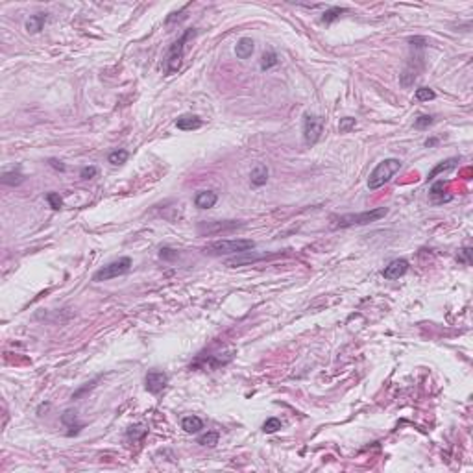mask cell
<instances>
[{"instance_id":"cell-1","label":"cell","mask_w":473,"mask_h":473,"mask_svg":"<svg viewBox=\"0 0 473 473\" xmlns=\"http://www.w3.org/2000/svg\"><path fill=\"white\" fill-rule=\"evenodd\" d=\"M386 214H388V207H377V209H372V211L355 212V214H342V216L333 218L331 228L333 230H338V228L342 230V228H353V226H368L377 222V220L384 218Z\"/></svg>"},{"instance_id":"cell-2","label":"cell","mask_w":473,"mask_h":473,"mask_svg":"<svg viewBox=\"0 0 473 473\" xmlns=\"http://www.w3.org/2000/svg\"><path fill=\"white\" fill-rule=\"evenodd\" d=\"M403 166L400 159L396 158H388V159H382L381 163L377 164L376 168L370 172V178H368V188L370 190H377V188L384 187L386 183L392 180V178L398 174Z\"/></svg>"},{"instance_id":"cell-3","label":"cell","mask_w":473,"mask_h":473,"mask_svg":"<svg viewBox=\"0 0 473 473\" xmlns=\"http://www.w3.org/2000/svg\"><path fill=\"white\" fill-rule=\"evenodd\" d=\"M196 36V30L194 28H188V30H185V34H183L178 41L172 42V46L168 48V52H166V58H164V72H166V76H170V74L178 72L180 68H182V63H183V54H185V42L190 39V37Z\"/></svg>"},{"instance_id":"cell-4","label":"cell","mask_w":473,"mask_h":473,"mask_svg":"<svg viewBox=\"0 0 473 473\" xmlns=\"http://www.w3.org/2000/svg\"><path fill=\"white\" fill-rule=\"evenodd\" d=\"M255 248V242L250 238H235V240H216L207 244L204 252L207 255H238Z\"/></svg>"},{"instance_id":"cell-5","label":"cell","mask_w":473,"mask_h":473,"mask_svg":"<svg viewBox=\"0 0 473 473\" xmlns=\"http://www.w3.org/2000/svg\"><path fill=\"white\" fill-rule=\"evenodd\" d=\"M130 268H132V259H130V257H120V259H116V261L100 268V270L92 276V281H96V283H100V281H110V279H115L118 278V276L128 274Z\"/></svg>"},{"instance_id":"cell-6","label":"cell","mask_w":473,"mask_h":473,"mask_svg":"<svg viewBox=\"0 0 473 473\" xmlns=\"http://www.w3.org/2000/svg\"><path fill=\"white\" fill-rule=\"evenodd\" d=\"M324 134V118L312 113L304 115V142L307 146H312L320 140Z\"/></svg>"},{"instance_id":"cell-7","label":"cell","mask_w":473,"mask_h":473,"mask_svg":"<svg viewBox=\"0 0 473 473\" xmlns=\"http://www.w3.org/2000/svg\"><path fill=\"white\" fill-rule=\"evenodd\" d=\"M168 384V376L161 370H152L148 372L144 377V388L150 392V394H159L163 392Z\"/></svg>"},{"instance_id":"cell-8","label":"cell","mask_w":473,"mask_h":473,"mask_svg":"<svg viewBox=\"0 0 473 473\" xmlns=\"http://www.w3.org/2000/svg\"><path fill=\"white\" fill-rule=\"evenodd\" d=\"M242 222H235V220H226V222H202L198 226V233L200 235H216L220 231H231L235 228H240Z\"/></svg>"},{"instance_id":"cell-9","label":"cell","mask_w":473,"mask_h":473,"mask_svg":"<svg viewBox=\"0 0 473 473\" xmlns=\"http://www.w3.org/2000/svg\"><path fill=\"white\" fill-rule=\"evenodd\" d=\"M278 254H262V255H255L252 252H244V254L235 255L233 259H228L226 264L228 266H242V264H252V262L262 261V259H268V257H276Z\"/></svg>"},{"instance_id":"cell-10","label":"cell","mask_w":473,"mask_h":473,"mask_svg":"<svg viewBox=\"0 0 473 473\" xmlns=\"http://www.w3.org/2000/svg\"><path fill=\"white\" fill-rule=\"evenodd\" d=\"M406 270H408V261L405 259H394V261L388 262V266H384L382 270V278L384 279H400L401 276H405Z\"/></svg>"},{"instance_id":"cell-11","label":"cell","mask_w":473,"mask_h":473,"mask_svg":"<svg viewBox=\"0 0 473 473\" xmlns=\"http://www.w3.org/2000/svg\"><path fill=\"white\" fill-rule=\"evenodd\" d=\"M61 424L68 429L67 431L68 436H74V434H78V432L84 429V424L78 422V414L74 412V410H65L63 416H61Z\"/></svg>"},{"instance_id":"cell-12","label":"cell","mask_w":473,"mask_h":473,"mask_svg":"<svg viewBox=\"0 0 473 473\" xmlns=\"http://www.w3.org/2000/svg\"><path fill=\"white\" fill-rule=\"evenodd\" d=\"M202 118L198 115H192V113H185V115L178 116L176 118V128L178 130H183V132H192V130H198L202 128Z\"/></svg>"},{"instance_id":"cell-13","label":"cell","mask_w":473,"mask_h":473,"mask_svg":"<svg viewBox=\"0 0 473 473\" xmlns=\"http://www.w3.org/2000/svg\"><path fill=\"white\" fill-rule=\"evenodd\" d=\"M218 202V194L214 190H200L194 198V206L198 209H211Z\"/></svg>"},{"instance_id":"cell-14","label":"cell","mask_w":473,"mask_h":473,"mask_svg":"<svg viewBox=\"0 0 473 473\" xmlns=\"http://www.w3.org/2000/svg\"><path fill=\"white\" fill-rule=\"evenodd\" d=\"M254 50H255V42L252 37H240V39L236 41L235 54L238 60H248L250 56L254 54Z\"/></svg>"},{"instance_id":"cell-15","label":"cell","mask_w":473,"mask_h":473,"mask_svg":"<svg viewBox=\"0 0 473 473\" xmlns=\"http://www.w3.org/2000/svg\"><path fill=\"white\" fill-rule=\"evenodd\" d=\"M268 176H270L268 166L266 164L259 163V164H255V168L252 170V174H250V182H252L254 187H262V185H266Z\"/></svg>"},{"instance_id":"cell-16","label":"cell","mask_w":473,"mask_h":473,"mask_svg":"<svg viewBox=\"0 0 473 473\" xmlns=\"http://www.w3.org/2000/svg\"><path fill=\"white\" fill-rule=\"evenodd\" d=\"M48 20V15L46 13H36V15H30V18L26 20V32L28 34H39L42 30V26L46 24Z\"/></svg>"},{"instance_id":"cell-17","label":"cell","mask_w":473,"mask_h":473,"mask_svg":"<svg viewBox=\"0 0 473 473\" xmlns=\"http://www.w3.org/2000/svg\"><path fill=\"white\" fill-rule=\"evenodd\" d=\"M458 164V158H449L446 159V161H442V163H438L434 168L427 174V182H431V180H434V178L438 176V174H444V172H449V170H453Z\"/></svg>"},{"instance_id":"cell-18","label":"cell","mask_w":473,"mask_h":473,"mask_svg":"<svg viewBox=\"0 0 473 473\" xmlns=\"http://www.w3.org/2000/svg\"><path fill=\"white\" fill-rule=\"evenodd\" d=\"M182 429L185 432H188V434L200 432L202 429H204V422H202V418H198V416H185V418L182 420Z\"/></svg>"},{"instance_id":"cell-19","label":"cell","mask_w":473,"mask_h":473,"mask_svg":"<svg viewBox=\"0 0 473 473\" xmlns=\"http://www.w3.org/2000/svg\"><path fill=\"white\" fill-rule=\"evenodd\" d=\"M0 182L4 183V185H10V187H17V185H20V183L24 182V176H22V172H18V170H12V172H4V174L0 176Z\"/></svg>"},{"instance_id":"cell-20","label":"cell","mask_w":473,"mask_h":473,"mask_svg":"<svg viewBox=\"0 0 473 473\" xmlns=\"http://www.w3.org/2000/svg\"><path fill=\"white\" fill-rule=\"evenodd\" d=\"M342 13H348V8H338V6H331L326 10V13H324V17H322V22H326V24H331V22H334L336 18H340V15Z\"/></svg>"},{"instance_id":"cell-21","label":"cell","mask_w":473,"mask_h":473,"mask_svg":"<svg viewBox=\"0 0 473 473\" xmlns=\"http://www.w3.org/2000/svg\"><path fill=\"white\" fill-rule=\"evenodd\" d=\"M128 158H130V152L128 150H113V152L108 156V161H110L111 164H115V166H118V164H124L128 161Z\"/></svg>"},{"instance_id":"cell-22","label":"cell","mask_w":473,"mask_h":473,"mask_svg":"<svg viewBox=\"0 0 473 473\" xmlns=\"http://www.w3.org/2000/svg\"><path fill=\"white\" fill-rule=\"evenodd\" d=\"M278 63H279L278 54H276L274 50H268V52H264V54H262V58H261V68H262V70H268V68L276 67Z\"/></svg>"},{"instance_id":"cell-23","label":"cell","mask_w":473,"mask_h":473,"mask_svg":"<svg viewBox=\"0 0 473 473\" xmlns=\"http://www.w3.org/2000/svg\"><path fill=\"white\" fill-rule=\"evenodd\" d=\"M436 98V92L429 89V87H420L416 89V100L418 102H429V100H434Z\"/></svg>"},{"instance_id":"cell-24","label":"cell","mask_w":473,"mask_h":473,"mask_svg":"<svg viewBox=\"0 0 473 473\" xmlns=\"http://www.w3.org/2000/svg\"><path fill=\"white\" fill-rule=\"evenodd\" d=\"M355 126H357V120L353 116H344L338 122V132L340 134H350L352 130H355Z\"/></svg>"},{"instance_id":"cell-25","label":"cell","mask_w":473,"mask_h":473,"mask_svg":"<svg viewBox=\"0 0 473 473\" xmlns=\"http://www.w3.org/2000/svg\"><path fill=\"white\" fill-rule=\"evenodd\" d=\"M198 444H202V446H207V448H214L216 444H218V432H207V434H204V436L198 438Z\"/></svg>"},{"instance_id":"cell-26","label":"cell","mask_w":473,"mask_h":473,"mask_svg":"<svg viewBox=\"0 0 473 473\" xmlns=\"http://www.w3.org/2000/svg\"><path fill=\"white\" fill-rule=\"evenodd\" d=\"M281 420L279 418H268L264 424H262V431L266 432V434H272V432H276V431H279L281 429Z\"/></svg>"},{"instance_id":"cell-27","label":"cell","mask_w":473,"mask_h":473,"mask_svg":"<svg viewBox=\"0 0 473 473\" xmlns=\"http://www.w3.org/2000/svg\"><path fill=\"white\" fill-rule=\"evenodd\" d=\"M434 122V116L432 115H420L416 120H414V128L416 130H425V128H429Z\"/></svg>"},{"instance_id":"cell-28","label":"cell","mask_w":473,"mask_h":473,"mask_svg":"<svg viewBox=\"0 0 473 473\" xmlns=\"http://www.w3.org/2000/svg\"><path fill=\"white\" fill-rule=\"evenodd\" d=\"M46 202H48V206L52 207V209H61L63 207V198L60 196V192H48L46 194Z\"/></svg>"},{"instance_id":"cell-29","label":"cell","mask_w":473,"mask_h":473,"mask_svg":"<svg viewBox=\"0 0 473 473\" xmlns=\"http://www.w3.org/2000/svg\"><path fill=\"white\" fill-rule=\"evenodd\" d=\"M144 434H146L144 425H135V427H130V429H128V436L134 438V440H139V438H142Z\"/></svg>"},{"instance_id":"cell-30","label":"cell","mask_w":473,"mask_h":473,"mask_svg":"<svg viewBox=\"0 0 473 473\" xmlns=\"http://www.w3.org/2000/svg\"><path fill=\"white\" fill-rule=\"evenodd\" d=\"M96 174H98V168L91 164V166H84V168H82V172H80V178H82V180H92V178L96 176Z\"/></svg>"},{"instance_id":"cell-31","label":"cell","mask_w":473,"mask_h":473,"mask_svg":"<svg viewBox=\"0 0 473 473\" xmlns=\"http://www.w3.org/2000/svg\"><path fill=\"white\" fill-rule=\"evenodd\" d=\"M159 257H161V259H166V261H172V259H176L178 257V252L172 248H161Z\"/></svg>"},{"instance_id":"cell-32","label":"cell","mask_w":473,"mask_h":473,"mask_svg":"<svg viewBox=\"0 0 473 473\" xmlns=\"http://www.w3.org/2000/svg\"><path fill=\"white\" fill-rule=\"evenodd\" d=\"M456 259H458V262L470 264V262H472V250H470V248H464V250L460 252V254H458V257H456Z\"/></svg>"},{"instance_id":"cell-33","label":"cell","mask_w":473,"mask_h":473,"mask_svg":"<svg viewBox=\"0 0 473 473\" xmlns=\"http://www.w3.org/2000/svg\"><path fill=\"white\" fill-rule=\"evenodd\" d=\"M98 379H100V377H96V379H94V381H91V382H87V384H85V386H82V388H80L78 392H74V394H72V400H78V398H80V396H82V394H85L87 390H91L92 386L96 384Z\"/></svg>"},{"instance_id":"cell-34","label":"cell","mask_w":473,"mask_h":473,"mask_svg":"<svg viewBox=\"0 0 473 473\" xmlns=\"http://www.w3.org/2000/svg\"><path fill=\"white\" fill-rule=\"evenodd\" d=\"M408 42H410L412 46H416V48H424V46H425V39H424V37H410V39H408Z\"/></svg>"},{"instance_id":"cell-35","label":"cell","mask_w":473,"mask_h":473,"mask_svg":"<svg viewBox=\"0 0 473 473\" xmlns=\"http://www.w3.org/2000/svg\"><path fill=\"white\" fill-rule=\"evenodd\" d=\"M48 163H50V166H52V168L60 170V172H63V170H65V164L61 163V161H58V159H50Z\"/></svg>"},{"instance_id":"cell-36","label":"cell","mask_w":473,"mask_h":473,"mask_svg":"<svg viewBox=\"0 0 473 473\" xmlns=\"http://www.w3.org/2000/svg\"><path fill=\"white\" fill-rule=\"evenodd\" d=\"M436 144H438V139H436V137H431V139L425 140V146H427V148H432V146H436Z\"/></svg>"}]
</instances>
